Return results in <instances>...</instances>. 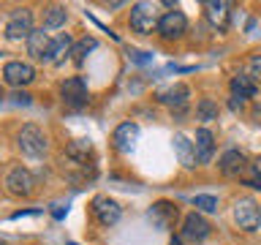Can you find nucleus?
Returning <instances> with one entry per match:
<instances>
[{
    "label": "nucleus",
    "mask_w": 261,
    "mask_h": 245,
    "mask_svg": "<svg viewBox=\"0 0 261 245\" xmlns=\"http://www.w3.org/2000/svg\"><path fill=\"white\" fill-rule=\"evenodd\" d=\"M19 150L24 155H30V158H41V155L46 153V136L44 131H41L38 126H33V122H28L22 131H19Z\"/></svg>",
    "instance_id": "1"
},
{
    "label": "nucleus",
    "mask_w": 261,
    "mask_h": 245,
    "mask_svg": "<svg viewBox=\"0 0 261 245\" xmlns=\"http://www.w3.org/2000/svg\"><path fill=\"white\" fill-rule=\"evenodd\" d=\"M6 191L11 196H30L36 191V177H33V172L24 169V166H14L6 175Z\"/></svg>",
    "instance_id": "2"
},
{
    "label": "nucleus",
    "mask_w": 261,
    "mask_h": 245,
    "mask_svg": "<svg viewBox=\"0 0 261 245\" xmlns=\"http://www.w3.org/2000/svg\"><path fill=\"white\" fill-rule=\"evenodd\" d=\"M234 224L245 232H256L261 226V207L253 199H240L234 204Z\"/></svg>",
    "instance_id": "3"
},
{
    "label": "nucleus",
    "mask_w": 261,
    "mask_h": 245,
    "mask_svg": "<svg viewBox=\"0 0 261 245\" xmlns=\"http://www.w3.org/2000/svg\"><path fill=\"white\" fill-rule=\"evenodd\" d=\"M158 19L161 16L155 14V8L150 3H136L130 8V28L142 36H150L152 30H158Z\"/></svg>",
    "instance_id": "4"
},
{
    "label": "nucleus",
    "mask_w": 261,
    "mask_h": 245,
    "mask_svg": "<svg viewBox=\"0 0 261 245\" xmlns=\"http://www.w3.org/2000/svg\"><path fill=\"white\" fill-rule=\"evenodd\" d=\"M185 30H188V16L182 11H166L158 19V33H161V38H166V41L182 38Z\"/></svg>",
    "instance_id": "5"
},
{
    "label": "nucleus",
    "mask_w": 261,
    "mask_h": 245,
    "mask_svg": "<svg viewBox=\"0 0 261 245\" xmlns=\"http://www.w3.org/2000/svg\"><path fill=\"white\" fill-rule=\"evenodd\" d=\"M3 79L8 82L11 87H24L36 79V68L24 60H8L3 65Z\"/></svg>",
    "instance_id": "6"
},
{
    "label": "nucleus",
    "mask_w": 261,
    "mask_h": 245,
    "mask_svg": "<svg viewBox=\"0 0 261 245\" xmlns=\"http://www.w3.org/2000/svg\"><path fill=\"white\" fill-rule=\"evenodd\" d=\"M30 33H33V14H30V8H16V11L8 16L6 36L11 41H19V38H30Z\"/></svg>",
    "instance_id": "7"
},
{
    "label": "nucleus",
    "mask_w": 261,
    "mask_h": 245,
    "mask_svg": "<svg viewBox=\"0 0 261 245\" xmlns=\"http://www.w3.org/2000/svg\"><path fill=\"white\" fill-rule=\"evenodd\" d=\"M93 215L101 226H114L122 218V207L109 196H95L93 199Z\"/></svg>",
    "instance_id": "8"
},
{
    "label": "nucleus",
    "mask_w": 261,
    "mask_h": 245,
    "mask_svg": "<svg viewBox=\"0 0 261 245\" xmlns=\"http://www.w3.org/2000/svg\"><path fill=\"white\" fill-rule=\"evenodd\" d=\"M60 98L68 106H85L87 104V85L82 77H68L60 85Z\"/></svg>",
    "instance_id": "9"
},
{
    "label": "nucleus",
    "mask_w": 261,
    "mask_h": 245,
    "mask_svg": "<svg viewBox=\"0 0 261 245\" xmlns=\"http://www.w3.org/2000/svg\"><path fill=\"white\" fill-rule=\"evenodd\" d=\"M136 139H139V126L136 122H120L117 128H114V134H112V144H114V150L117 153H130L136 147Z\"/></svg>",
    "instance_id": "10"
},
{
    "label": "nucleus",
    "mask_w": 261,
    "mask_h": 245,
    "mask_svg": "<svg viewBox=\"0 0 261 245\" xmlns=\"http://www.w3.org/2000/svg\"><path fill=\"white\" fill-rule=\"evenodd\" d=\"M204 14L212 22V28L226 30L228 22H231V3H226V0H207L204 3Z\"/></svg>",
    "instance_id": "11"
},
{
    "label": "nucleus",
    "mask_w": 261,
    "mask_h": 245,
    "mask_svg": "<svg viewBox=\"0 0 261 245\" xmlns=\"http://www.w3.org/2000/svg\"><path fill=\"white\" fill-rule=\"evenodd\" d=\"M210 229L212 226L207 224V218H201L199 212H191V215H185V220H182V237H185V240H191V242L207 240Z\"/></svg>",
    "instance_id": "12"
},
{
    "label": "nucleus",
    "mask_w": 261,
    "mask_h": 245,
    "mask_svg": "<svg viewBox=\"0 0 261 245\" xmlns=\"http://www.w3.org/2000/svg\"><path fill=\"white\" fill-rule=\"evenodd\" d=\"M177 218H179V210H177V204H171V202H155L152 210H150V220L158 229H171L177 224Z\"/></svg>",
    "instance_id": "13"
},
{
    "label": "nucleus",
    "mask_w": 261,
    "mask_h": 245,
    "mask_svg": "<svg viewBox=\"0 0 261 245\" xmlns=\"http://www.w3.org/2000/svg\"><path fill=\"white\" fill-rule=\"evenodd\" d=\"M218 166L226 177H240V175H245V169H248V158H245V153H240V150H226L220 155Z\"/></svg>",
    "instance_id": "14"
},
{
    "label": "nucleus",
    "mask_w": 261,
    "mask_h": 245,
    "mask_svg": "<svg viewBox=\"0 0 261 245\" xmlns=\"http://www.w3.org/2000/svg\"><path fill=\"white\" fill-rule=\"evenodd\" d=\"M193 147H196V163H210L212 153H215V136H212V131L210 128L196 131Z\"/></svg>",
    "instance_id": "15"
},
{
    "label": "nucleus",
    "mask_w": 261,
    "mask_h": 245,
    "mask_svg": "<svg viewBox=\"0 0 261 245\" xmlns=\"http://www.w3.org/2000/svg\"><path fill=\"white\" fill-rule=\"evenodd\" d=\"M188 98H191V90H188L185 85H174V87H169V90H163V93H158V101L166 104V106H171V109H177V114L185 112Z\"/></svg>",
    "instance_id": "16"
},
{
    "label": "nucleus",
    "mask_w": 261,
    "mask_h": 245,
    "mask_svg": "<svg viewBox=\"0 0 261 245\" xmlns=\"http://www.w3.org/2000/svg\"><path fill=\"white\" fill-rule=\"evenodd\" d=\"M93 155V144L87 139H73V142L65 147V158H68L73 166H87V158Z\"/></svg>",
    "instance_id": "17"
},
{
    "label": "nucleus",
    "mask_w": 261,
    "mask_h": 245,
    "mask_svg": "<svg viewBox=\"0 0 261 245\" xmlns=\"http://www.w3.org/2000/svg\"><path fill=\"white\" fill-rule=\"evenodd\" d=\"M49 46H52V38H49L46 33H44V28L30 33V38H28V52L36 57V60H46Z\"/></svg>",
    "instance_id": "18"
},
{
    "label": "nucleus",
    "mask_w": 261,
    "mask_h": 245,
    "mask_svg": "<svg viewBox=\"0 0 261 245\" xmlns=\"http://www.w3.org/2000/svg\"><path fill=\"white\" fill-rule=\"evenodd\" d=\"M71 49H73L71 36H68V33H60V36L52 38V46H49L44 63H57V60H63L65 55H71Z\"/></svg>",
    "instance_id": "19"
},
{
    "label": "nucleus",
    "mask_w": 261,
    "mask_h": 245,
    "mask_svg": "<svg viewBox=\"0 0 261 245\" xmlns=\"http://www.w3.org/2000/svg\"><path fill=\"white\" fill-rule=\"evenodd\" d=\"M174 150H177V155H179V163H182L185 169H193L196 166V147H193V142L188 136H174Z\"/></svg>",
    "instance_id": "20"
},
{
    "label": "nucleus",
    "mask_w": 261,
    "mask_h": 245,
    "mask_svg": "<svg viewBox=\"0 0 261 245\" xmlns=\"http://www.w3.org/2000/svg\"><path fill=\"white\" fill-rule=\"evenodd\" d=\"M231 93L234 98H256L258 93V87H256V82H253L250 77H245V74H237V77L231 79Z\"/></svg>",
    "instance_id": "21"
},
{
    "label": "nucleus",
    "mask_w": 261,
    "mask_h": 245,
    "mask_svg": "<svg viewBox=\"0 0 261 245\" xmlns=\"http://www.w3.org/2000/svg\"><path fill=\"white\" fill-rule=\"evenodd\" d=\"M65 16H68V11H65L63 6H49L46 14H44V24L46 28H63Z\"/></svg>",
    "instance_id": "22"
},
{
    "label": "nucleus",
    "mask_w": 261,
    "mask_h": 245,
    "mask_svg": "<svg viewBox=\"0 0 261 245\" xmlns=\"http://www.w3.org/2000/svg\"><path fill=\"white\" fill-rule=\"evenodd\" d=\"M196 117L204 120V122L215 120V117H218V104L212 101V98H201V101L196 104Z\"/></svg>",
    "instance_id": "23"
},
{
    "label": "nucleus",
    "mask_w": 261,
    "mask_h": 245,
    "mask_svg": "<svg viewBox=\"0 0 261 245\" xmlns=\"http://www.w3.org/2000/svg\"><path fill=\"white\" fill-rule=\"evenodd\" d=\"M95 46H98V41H95V38H82L79 44H73V49H71L73 63L82 65V63H85V57H87V52H93Z\"/></svg>",
    "instance_id": "24"
},
{
    "label": "nucleus",
    "mask_w": 261,
    "mask_h": 245,
    "mask_svg": "<svg viewBox=\"0 0 261 245\" xmlns=\"http://www.w3.org/2000/svg\"><path fill=\"white\" fill-rule=\"evenodd\" d=\"M193 207L201 210V212H215L218 210V199L210 193H201V196H193Z\"/></svg>",
    "instance_id": "25"
},
{
    "label": "nucleus",
    "mask_w": 261,
    "mask_h": 245,
    "mask_svg": "<svg viewBox=\"0 0 261 245\" xmlns=\"http://www.w3.org/2000/svg\"><path fill=\"white\" fill-rule=\"evenodd\" d=\"M250 188H261V155L250 163V177H248Z\"/></svg>",
    "instance_id": "26"
},
{
    "label": "nucleus",
    "mask_w": 261,
    "mask_h": 245,
    "mask_svg": "<svg viewBox=\"0 0 261 245\" xmlns=\"http://www.w3.org/2000/svg\"><path fill=\"white\" fill-rule=\"evenodd\" d=\"M248 71H250V79H253V82H261V55H253V57H250Z\"/></svg>",
    "instance_id": "27"
},
{
    "label": "nucleus",
    "mask_w": 261,
    "mask_h": 245,
    "mask_svg": "<svg viewBox=\"0 0 261 245\" xmlns=\"http://www.w3.org/2000/svg\"><path fill=\"white\" fill-rule=\"evenodd\" d=\"M130 60L142 65V63H150V60H152V55H150V52H130Z\"/></svg>",
    "instance_id": "28"
},
{
    "label": "nucleus",
    "mask_w": 261,
    "mask_h": 245,
    "mask_svg": "<svg viewBox=\"0 0 261 245\" xmlns=\"http://www.w3.org/2000/svg\"><path fill=\"white\" fill-rule=\"evenodd\" d=\"M14 101H16V104H30V95H28V93H16Z\"/></svg>",
    "instance_id": "29"
},
{
    "label": "nucleus",
    "mask_w": 261,
    "mask_h": 245,
    "mask_svg": "<svg viewBox=\"0 0 261 245\" xmlns=\"http://www.w3.org/2000/svg\"><path fill=\"white\" fill-rule=\"evenodd\" d=\"M169 245H182V242H179V240H177V237H174V240H171Z\"/></svg>",
    "instance_id": "30"
},
{
    "label": "nucleus",
    "mask_w": 261,
    "mask_h": 245,
    "mask_svg": "<svg viewBox=\"0 0 261 245\" xmlns=\"http://www.w3.org/2000/svg\"><path fill=\"white\" fill-rule=\"evenodd\" d=\"M68 245H76V242H68Z\"/></svg>",
    "instance_id": "31"
},
{
    "label": "nucleus",
    "mask_w": 261,
    "mask_h": 245,
    "mask_svg": "<svg viewBox=\"0 0 261 245\" xmlns=\"http://www.w3.org/2000/svg\"><path fill=\"white\" fill-rule=\"evenodd\" d=\"M0 98H3V95H0Z\"/></svg>",
    "instance_id": "32"
},
{
    "label": "nucleus",
    "mask_w": 261,
    "mask_h": 245,
    "mask_svg": "<svg viewBox=\"0 0 261 245\" xmlns=\"http://www.w3.org/2000/svg\"><path fill=\"white\" fill-rule=\"evenodd\" d=\"M0 245H3V242H0Z\"/></svg>",
    "instance_id": "33"
}]
</instances>
